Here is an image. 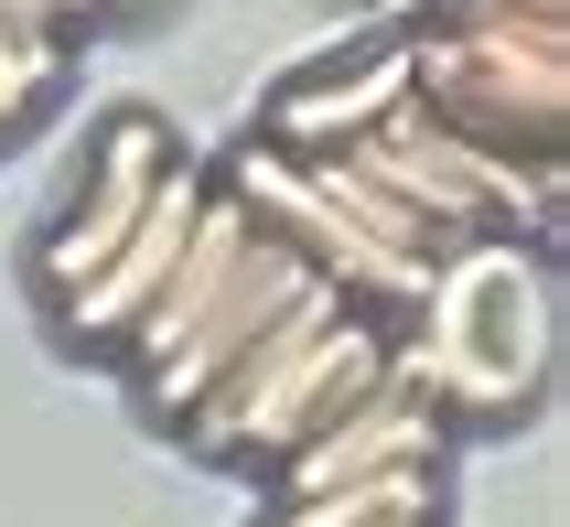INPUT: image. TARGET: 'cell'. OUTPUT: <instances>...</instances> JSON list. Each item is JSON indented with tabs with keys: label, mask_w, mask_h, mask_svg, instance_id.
<instances>
[{
	"label": "cell",
	"mask_w": 570,
	"mask_h": 527,
	"mask_svg": "<svg viewBox=\"0 0 570 527\" xmlns=\"http://www.w3.org/2000/svg\"><path fill=\"white\" fill-rule=\"evenodd\" d=\"M549 258L517 248L507 226H474L431 258L410 302V334L387 344V367L410 377L420 399H452L463 420H517L549 388Z\"/></svg>",
	"instance_id": "1"
},
{
	"label": "cell",
	"mask_w": 570,
	"mask_h": 527,
	"mask_svg": "<svg viewBox=\"0 0 570 527\" xmlns=\"http://www.w3.org/2000/svg\"><path fill=\"white\" fill-rule=\"evenodd\" d=\"M399 43H410V87L463 140L560 162L570 22H539V11H420V32H399Z\"/></svg>",
	"instance_id": "2"
},
{
	"label": "cell",
	"mask_w": 570,
	"mask_h": 527,
	"mask_svg": "<svg viewBox=\"0 0 570 527\" xmlns=\"http://www.w3.org/2000/svg\"><path fill=\"white\" fill-rule=\"evenodd\" d=\"M377 377H387V334L366 323V302H345L281 377H269V388H258V399H237V409H184V441L205 452V463H258V452L281 463L302 431H323V420H334L355 388H377Z\"/></svg>",
	"instance_id": "3"
},
{
	"label": "cell",
	"mask_w": 570,
	"mask_h": 527,
	"mask_svg": "<svg viewBox=\"0 0 570 527\" xmlns=\"http://www.w3.org/2000/svg\"><path fill=\"white\" fill-rule=\"evenodd\" d=\"M226 194L248 205L269 237H291V248L313 258L345 302H366V312H410L420 302V280H431V258H399V248H377L355 216H334L313 184H302V162L281 152V140H248V152L226 162Z\"/></svg>",
	"instance_id": "4"
},
{
	"label": "cell",
	"mask_w": 570,
	"mask_h": 527,
	"mask_svg": "<svg viewBox=\"0 0 570 527\" xmlns=\"http://www.w3.org/2000/svg\"><path fill=\"white\" fill-rule=\"evenodd\" d=\"M302 280H323V270H313L302 248H291V237L248 226V248H237L226 291H216L205 312H194V334L173 344V355H151V367H140V399H151L161 420H184V409H194V399H205V388L226 377V355H237V344H248L258 323H269V312H281L291 291H302Z\"/></svg>",
	"instance_id": "5"
},
{
	"label": "cell",
	"mask_w": 570,
	"mask_h": 527,
	"mask_svg": "<svg viewBox=\"0 0 570 527\" xmlns=\"http://www.w3.org/2000/svg\"><path fill=\"white\" fill-rule=\"evenodd\" d=\"M161 173H173V129H161L151 108H119V119L97 129V173H87V194H76V205L55 216V237L32 248L43 302H55V291H76V280H87L97 258H108L129 226H140V205H151Z\"/></svg>",
	"instance_id": "6"
},
{
	"label": "cell",
	"mask_w": 570,
	"mask_h": 527,
	"mask_svg": "<svg viewBox=\"0 0 570 527\" xmlns=\"http://www.w3.org/2000/svg\"><path fill=\"white\" fill-rule=\"evenodd\" d=\"M194 205H205V184H194V162L173 152V173L151 184V205H140V226H129L119 248L97 258L76 291H55V323L76 344H119L129 323H140V302L161 291V270H173V248H184V226H194Z\"/></svg>",
	"instance_id": "7"
},
{
	"label": "cell",
	"mask_w": 570,
	"mask_h": 527,
	"mask_svg": "<svg viewBox=\"0 0 570 527\" xmlns=\"http://www.w3.org/2000/svg\"><path fill=\"white\" fill-rule=\"evenodd\" d=\"M377 463H442V420L410 377L387 367L377 388H355L323 431H302L281 452V496H313V485H345V474H377Z\"/></svg>",
	"instance_id": "8"
},
{
	"label": "cell",
	"mask_w": 570,
	"mask_h": 527,
	"mask_svg": "<svg viewBox=\"0 0 570 527\" xmlns=\"http://www.w3.org/2000/svg\"><path fill=\"white\" fill-rule=\"evenodd\" d=\"M248 226H258V216L237 205V194H226V184H205V205H194V226H184V248H173V270H161V291L140 302V323L119 334V344H129V377L194 334V312L226 291V270H237V248H248Z\"/></svg>",
	"instance_id": "9"
},
{
	"label": "cell",
	"mask_w": 570,
	"mask_h": 527,
	"mask_svg": "<svg viewBox=\"0 0 570 527\" xmlns=\"http://www.w3.org/2000/svg\"><path fill=\"white\" fill-rule=\"evenodd\" d=\"M399 87H410V43H366V55H334V65H313V76H291V87L269 97V140H281V152L355 140V129L377 119Z\"/></svg>",
	"instance_id": "10"
},
{
	"label": "cell",
	"mask_w": 570,
	"mask_h": 527,
	"mask_svg": "<svg viewBox=\"0 0 570 527\" xmlns=\"http://www.w3.org/2000/svg\"><path fill=\"white\" fill-rule=\"evenodd\" d=\"M291 162H302V184H313L323 205H334V216H355L366 237H377V248H399V258H442V226H431V216H410V205H399V194H387V184H377V173H366L355 152L313 140V152H291Z\"/></svg>",
	"instance_id": "11"
},
{
	"label": "cell",
	"mask_w": 570,
	"mask_h": 527,
	"mask_svg": "<svg viewBox=\"0 0 570 527\" xmlns=\"http://www.w3.org/2000/svg\"><path fill=\"white\" fill-rule=\"evenodd\" d=\"M431 474L442 463H377L313 496H281V527H431Z\"/></svg>",
	"instance_id": "12"
},
{
	"label": "cell",
	"mask_w": 570,
	"mask_h": 527,
	"mask_svg": "<svg viewBox=\"0 0 570 527\" xmlns=\"http://www.w3.org/2000/svg\"><path fill=\"white\" fill-rule=\"evenodd\" d=\"M55 87H65V32H22V22H0V129H22Z\"/></svg>",
	"instance_id": "13"
},
{
	"label": "cell",
	"mask_w": 570,
	"mask_h": 527,
	"mask_svg": "<svg viewBox=\"0 0 570 527\" xmlns=\"http://www.w3.org/2000/svg\"><path fill=\"white\" fill-rule=\"evenodd\" d=\"M0 22H22V32H65L55 0H0Z\"/></svg>",
	"instance_id": "14"
},
{
	"label": "cell",
	"mask_w": 570,
	"mask_h": 527,
	"mask_svg": "<svg viewBox=\"0 0 570 527\" xmlns=\"http://www.w3.org/2000/svg\"><path fill=\"white\" fill-rule=\"evenodd\" d=\"M55 11H65V22H87V11H108V0H55Z\"/></svg>",
	"instance_id": "15"
}]
</instances>
